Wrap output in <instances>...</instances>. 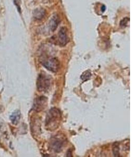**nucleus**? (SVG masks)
I'll list each match as a JSON object with an SVG mask.
<instances>
[{
  "label": "nucleus",
  "instance_id": "f257e3e1",
  "mask_svg": "<svg viewBox=\"0 0 140 157\" xmlns=\"http://www.w3.org/2000/svg\"><path fill=\"white\" fill-rule=\"evenodd\" d=\"M61 117V113L57 109H52L49 112L46 118V126L49 127L56 126Z\"/></svg>",
  "mask_w": 140,
  "mask_h": 157
},
{
  "label": "nucleus",
  "instance_id": "f03ea898",
  "mask_svg": "<svg viewBox=\"0 0 140 157\" xmlns=\"http://www.w3.org/2000/svg\"><path fill=\"white\" fill-rule=\"evenodd\" d=\"M52 78L50 76L45 73L40 74L37 81L38 90L41 92H45L49 89L51 85Z\"/></svg>",
  "mask_w": 140,
  "mask_h": 157
},
{
  "label": "nucleus",
  "instance_id": "7ed1b4c3",
  "mask_svg": "<svg viewBox=\"0 0 140 157\" xmlns=\"http://www.w3.org/2000/svg\"><path fill=\"white\" fill-rule=\"evenodd\" d=\"M42 64L45 68L51 71L57 72L59 68V63L55 58L45 59L42 61Z\"/></svg>",
  "mask_w": 140,
  "mask_h": 157
},
{
  "label": "nucleus",
  "instance_id": "20e7f679",
  "mask_svg": "<svg viewBox=\"0 0 140 157\" xmlns=\"http://www.w3.org/2000/svg\"><path fill=\"white\" fill-rule=\"evenodd\" d=\"M47 98L45 97H40L35 100L34 103V109L35 111H39L43 110L47 106Z\"/></svg>",
  "mask_w": 140,
  "mask_h": 157
},
{
  "label": "nucleus",
  "instance_id": "39448f33",
  "mask_svg": "<svg viewBox=\"0 0 140 157\" xmlns=\"http://www.w3.org/2000/svg\"><path fill=\"white\" fill-rule=\"evenodd\" d=\"M58 43L61 46H65L69 41L67 29L65 27H61L58 33Z\"/></svg>",
  "mask_w": 140,
  "mask_h": 157
},
{
  "label": "nucleus",
  "instance_id": "423d86ee",
  "mask_svg": "<svg viewBox=\"0 0 140 157\" xmlns=\"http://www.w3.org/2000/svg\"><path fill=\"white\" fill-rule=\"evenodd\" d=\"M51 147L55 151H61L62 148L65 145V140L60 138H55L52 140V143H51Z\"/></svg>",
  "mask_w": 140,
  "mask_h": 157
},
{
  "label": "nucleus",
  "instance_id": "0eeeda50",
  "mask_svg": "<svg viewBox=\"0 0 140 157\" xmlns=\"http://www.w3.org/2000/svg\"><path fill=\"white\" fill-rule=\"evenodd\" d=\"M20 117H21V113L20 111H15L13 113L12 115L10 116V120L12 121L13 124L17 125L18 124L20 121Z\"/></svg>",
  "mask_w": 140,
  "mask_h": 157
},
{
  "label": "nucleus",
  "instance_id": "6e6552de",
  "mask_svg": "<svg viewBox=\"0 0 140 157\" xmlns=\"http://www.w3.org/2000/svg\"><path fill=\"white\" fill-rule=\"evenodd\" d=\"M46 14V11L43 9H37L34 11L33 16L36 20H41L44 17Z\"/></svg>",
  "mask_w": 140,
  "mask_h": 157
},
{
  "label": "nucleus",
  "instance_id": "1a4fd4ad",
  "mask_svg": "<svg viewBox=\"0 0 140 157\" xmlns=\"http://www.w3.org/2000/svg\"><path fill=\"white\" fill-rule=\"evenodd\" d=\"M59 18L57 16H53L50 20L49 24V26L50 30H52V32L55 31L56 28L57 27L59 23Z\"/></svg>",
  "mask_w": 140,
  "mask_h": 157
},
{
  "label": "nucleus",
  "instance_id": "9d476101",
  "mask_svg": "<svg viewBox=\"0 0 140 157\" xmlns=\"http://www.w3.org/2000/svg\"><path fill=\"white\" fill-rule=\"evenodd\" d=\"M113 152L114 155L115 157H118L120 155L119 154V144L115 143L114 144L113 146Z\"/></svg>",
  "mask_w": 140,
  "mask_h": 157
},
{
  "label": "nucleus",
  "instance_id": "9b49d317",
  "mask_svg": "<svg viewBox=\"0 0 140 157\" xmlns=\"http://www.w3.org/2000/svg\"><path fill=\"white\" fill-rule=\"evenodd\" d=\"M129 21V19L128 18H125L123 20H122L120 23V26L121 27H124L126 26L128 21Z\"/></svg>",
  "mask_w": 140,
  "mask_h": 157
}]
</instances>
